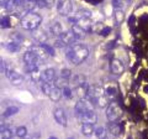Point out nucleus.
<instances>
[{
  "label": "nucleus",
  "mask_w": 148,
  "mask_h": 139,
  "mask_svg": "<svg viewBox=\"0 0 148 139\" xmlns=\"http://www.w3.org/2000/svg\"><path fill=\"white\" fill-rule=\"evenodd\" d=\"M68 60L73 65H79L88 58L89 49L88 46L82 43L72 44L67 49L66 52Z\"/></svg>",
  "instance_id": "nucleus-1"
},
{
  "label": "nucleus",
  "mask_w": 148,
  "mask_h": 139,
  "mask_svg": "<svg viewBox=\"0 0 148 139\" xmlns=\"http://www.w3.org/2000/svg\"><path fill=\"white\" fill-rule=\"evenodd\" d=\"M42 22V17L36 12H27L20 20L22 28L27 30H33L39 27Z\"/></svg>",
  "instance_id": "nucleus-2"
},
{
  "label": "nucleus",
  "mask_w": 148,
  "mask_h": 139,
  "mask_svg": "<svg viewBox=\"0 0 148 139\" xmlns=\"http://www.w3.org/2000/svg\"><path fill=\"white\" fill-rule=\"evenodd\" d=\"M106 114L108 121L116 122L122 116L123 110L116 101H111L107 106Z\"/></svg>",
  "instance_id": "nucleus-3"
},
{
  "label": "nucleus",
  "mask_w": 148,
  "mask_h": 139,
  "mask_svg": "<svg viewBox=\"0 0 148 139\" xmlns=\"http://www.w3.org/2000/svg\"><path fill=\"white\" fill-rule=\"evenodd\" d=\"M77 40L76 36L72 30L63 32L59 36V39L55 42V46L57 47H64L66 46H71Z\"/></svg>",
  "instance_id": "nucleus-4"
},
{
  "label": "nucleus",
  "mask_w": 148,
  "mask_h": 139,
  "mask_svg": "<svg viewBox=\"0 0 148 139\" xmlns=\"http://www.w3.org/2000/svg\"><path fill=\"white\" fill-rule=\"evenodd\" d=\"M94 107H95L94 104L88 97L81 98L78 100L77 102L75 104V114L77 116L79 115V114L86 112V111L94 110Z\"/></svg>",
  "instance_id": "nucleus-5"
},
{
  "label": "nucleus",
  "mask_w": 148,
  "mask_h": 139,
  "mask_svg": "<svg viewBox=\"0 0 148 139\" xmlns=\"http://www.w3.org/2000/svg\"><path fill=\"white\" fill-rule=\"evenodd\" d=\"M56 10L60 15H69L72 11V1L71 0H58Z\"/></svg>",
  "instance_id": "nucleus-6"
},
{
  "label": "nucleus",
  "mask_w": 148,
  "mask_h": 139,
  "mask_svg": "<svg viewBox=\"0 0 148 139\" xmlns=\"http://www.w3.org/2000/svg\"><path fill=\"white\" fill-rule=\"evenodd\" d=\"M5 75L10 83L14 85H20L24 81V77L13 69L7 67L6 70Z\"/></svg>",
  "instance_id": "nucleus-7"
},
{
  "label": "nucleus",
  "mask_w": 148,
  "mask_h": 139,
  "mask_svg": "<svg viewBox=\"0 0 148 139\" xmlns=\"http://www.w3.org/2000/svg\"><path fill=\"white\" fill-rule=\"evenodd\" d=\"M77 117L78 120L82 122V124L89 123V124L95 125L98 122V116L95 112V110L86 111L79 115H77Z\"/></svg>",
  "instance_id": "nucleus-8"
},
{
  "label": "nucleus",
  "mask_w": 148,
  "mask_h": 139,
  "mask_svg": "<svg viewBox=\"0 0 148 139\" xmlns=\"http://www.w3.org/2000/svg\"><path fill=\"white\" fill-rule=\"evenodd\" d=\"M110 70L114 75H121L125 70V67L120 59L114 58L110 62Z\"/></svg>",
  "instance_id": "nucleus-9"
},
{
  "label": "nucleus",
  "mask_w": 148,
  "mask_h": 139,
  "mask_svg": "<svg viewBox=\"0 0 148 139\" xmlns=\"http://www.w3.org/2000/svg\"><path fill=\"white\" fill-rule=\"evenodd\" d=\"M91 17V12L88 10L86 9H81L79 10L73 17H71L69 18V20L74 24L78 23L79 21L85 19H90Z\"/></svg>",
  "instance_id": "nucleus-10"
},
{
  "label": "nucleus",
  "mask_w": 148,
  "mask_h": 139,
  "mask_svg": "<svg viewBox=\"0 0 148 139\" xmlns=\"http://www.w3.org/2000/svg\"><path fill=\"white\" fill-rule=\"evenodd\" d=\"M53 117L57 123L63 127H66L67 125V118H66V114L63 109L56 108L53 111Z\"/></svg>",
  "instance_id": "nucleus-11"
},
{
  "label": "nucleus",
  "mask_w": 148,
  "mask_h": 139,
  "mask_svg": "<svg viewBox=\"0 0 148 139\" xmlns=\"http://www.w3.org/2000/svg\"><path fill=\"white\" fill-rule=\"evenodd\" d=\"M55 78H56V72H55L54 69L47 68L40 72L39 79L41 82L51 83L52 81H54Z\"/></svg>",
  "instance_id": "nucleus-12"
},
{
  "label": "nucleus",
  "mask_w": 148,
  "mask_h": 139,
  "mask_svg": "<svg viewBox=\"0 0 148 139\" xmlns=\"http://www.w3.org/2000/svg\"><path fill=\"white\" fill-rule=\"evenodd\" d=\"M32 36L34 38V39H36L37 41L40 42V43H43L47 41L48 36L46 34V32L44 31L42 29H39L38 28L36 30H32Z\"/></svg>",
  "instance_id": "nucleus-13"
},
{
  "label": "nucleus",
  "mask_w": 148,
  "mask_h": 139,
  "mask_svg": "<svg viewBox=\"0 0 148 139\" xmlns=\"http://www.w3.org/2000/svg\"><path fill=\"white\" fill-rule=\"evenodd\" d=\"M62 94H63V92L62 91V89L53 85H52V88L48 96L49 97V98L51 101H54V102H57L62 98Z\"/></svg>",
  "instance_id": "nucleus-14"
},
{
  "label": "nucleus",
  "mask_w": 148,
  "mask_h": 139,
  "mask_svg": "<svg viewBox=\"0 0 148 139\" xmlns=\"http://www.w3.org/2000/svg\"><path fill=\"white\" fill-rule=\"evenodd\" d=\"M72 30L74 32L77 39H83L86 36L87 33H88L82 26L79 25L77 23H75V24L73 25Z\"/></svg>",
  "instance_id": "nucleus-15"
},
{
  "label": "nucleus",
  "mask_w": 148,
  "mask_h": 139,
  "mask_svg": "<svg viewBox=\"0 0 148 139\" xmlns=\"http://www.w3.org/2000/svg\"><path fill=\"white\" fill-rule=\"evenodd\" d=\"M25 0H7L5 7L8 11H12L24 3Z\"/></svg>",
  "instance_id": "nucleus-16"
},
{
  "label": "nucleus",
  "mask_w": 148,
  "mask_h": 139,
  "mask_svg": "<svg viewBox=\"0 0 148 139\" xmlns=\"http://www.w3.org/2000/svg\"><path fill=\"white\" fill-rule=\"evenodd\" d=\"M108 128L111 135L114 136H119L121 133V127L119 124L116 123V122H109Z\"/></svg>",
  "instance_id": "nucleus-17"
},
{
  "label": "nucleus",
  "mask_w": 148,
  "mask_h": 139,
  "mask_svg": "<svg viewBox=\"0 0 148 139\" xmlns=\"http://www.w3.org/2000/svg\"><path fill=\"white\" fill-rule=\"evenodd\" d=\"M82 133L84 136H91L93 133L95 132V129H94V125L89 124V123H83L82 125Z\"/></svg>",
  "instance_id": "nucleus-18"
},
{
  "label": "nucleus",
  "mask_w": 148,
  "mask_h": 139,
  "mask_svg": "<svg viewBox=\"0 0 148 139\" xmlns=\"http://www.w3.org/2000/svg\"><path fill=\"white\" fill-rule=\"evenodd\" d=\"M50 31L54 36H59L63 31H62V28L60 23L59 22H54L52 23L50 26Z\"/></svg>",
  "instance_id": "nucleus-19"
},
{
  "label": "nucleus",
  "mask_w": 148,
  "mask_h": 139,
  "mask_svg": "<svg viewBox=\"0 0 148 139\" xmlns=\"http://www.w3.org/2000/svg\"><path fill=\"white\" fill-rule=\"evenodd\" d=\"M69 79H66V78H63V77L60 76L59 78H56L53 81V83H54L55 86L58 87V88H61V89H63L65 87L68 86L69 83Z\"/></svg>",
  "instance_id": "nucleus-20"
},
{
  "label": "nucleus",
  "mask_w": 148,
  "mask_h": 139,
  "mask_svg": "<svg viewBox=\"0 0 148 139\" xmlns=\"http://www.w3.org/2000/svg\"><path fill=\"white\" fill-rule=\"evenodd\" d=\"M6 48L10 52H17L20 50L21 46H20V43H17V42L14 41H12L7 43Z\"/></svg>",
  "instance_id": "nucleus-21"
},
{
  "label": "nucleus",
  "mask_w": 148,
  "mask_h": 139,
  "mask_svg": "<svg viewBox=\"0 0 148 139\" xmlns=\"http://www.w3.org/2000/svg\"><path fill=\"white\" fill-rule=\"evenodd\" d=\"M19 111L18 107H15V106H10L8 107L5 109V111L3 113V116L4 117H10L11 116L14 115L15 114H17Z\"/></svg>",
  "instance_id": "nucleus-22"
},
{
  "label": "nucleus",
  "mask_w": 148,
  "mask_h": 139,
  "mask_svg": "<svg viewBox=\"0 0 148 139\" xmlns=\"http://www.w3.org/2000/svg\"><path fill=\"white\" fill-rule=\"evenodd\" d=\"M0 133H1V139H11V138L12 137V133L11 130L7 127H4L3 125H1Z\"/></svg>",
  "instance_id": "nucleus-23"
},
{
  "label": "nucleus",
  "mask_w": 148,
  "mask_h": 139,
  "mask_svg": "<svg viewBox=\"0 0 148 139\" xmlns=\"http://www.w3.org/2000/svg\"><path fill=\"white\" fill-rule=\"evenodd\" d=\"M104 88H105L106 94V96H108V98H109V99L115 96V95L116 94L117 91L116 86H113L112 85H109Z\"/></svg>",
  "instance_id": "nucleus-24"
},
{
  "label": "nucleus",
  "mask_w": 148,
  "mask_h": 139,
  "mask_svg": "<svg viewBox=\"0 0 148 139\" xmlns=\"http://www.w3.org/2000/svg\"><path fill=\"white\" fill-rule=\"evenodd\" d=\"M95 134L98 139H104L108 136L106 130L103 127H99L95 130Z\"/></svg>",
  "instance_id": "nucleus-25"
},
{
  "label": "nucleus",
  "mask_w": 148,
  "mask_h": 139,
  "mask_svg": "<svg viewBox=\"0 0 148 139\" xmlns=\"http://www.w3.org/2000/svg\"><path fill=\"white\" fill-rule=\"evenodd\" d=\"M0 26L1 28H9L11 27V22L8 17H2L0 20Z\"/></svg>",
  "instance_id": "nucleus-26"
},
{
  "label": "nucleus",
  "mask_w": 148,
  "mask_h": 139,
  "mask_svg": "<svg viewBox=\"0 0 148 139\" xmlns=\"http://www.w3.org/2000/svg\"><path fill=\"white\" fill-rule=\"evenodd\" d=\"M115 19L118 23H121L124 19V13L122 10H116L115 12Z\"/></svg>",
  "instance_id": "nucleus-27"
},
{
  "label": "nucleus",
  "mask_w": 148,
  "mask_h": 139,
  "mask_svg": "<svg viewBox=\"0 0 148 139\" xmlns=\"http://www.w3.org/2000/svg\"><path fill=\"white\" fill-rule=\"evenodd\" d=\"M27 128L25 126H20L17 128L16 130V134L19 138H24L27 134Z\"/></svg>",
  "instance_id": "nucleus-28"
},
{
  "label": "nucleus",
  "mask_w": 148,
  "mask_h": 139,
  "mask_svg": "<svg viewBox=\"0 0 148 139\" xmlns=\"http://www.w3.org/2000/svg\"><path fill=\"white\" fill-rule=\"evenodd\" d=\"M40 45L45 49V50H46V52H47L49 55H51V56H53V55L55 54L54 49H53V48L51 46H50V45L47 44V43H40Z\"/></svg>",
  "instance_id": "nucleus-29"
},
{
  "label": "nucleus",
  "mask_w": 148,
  "mask_h": 139,
  "mask_svg": "<svg viewBox=\"0 0 148 139\" xmlns=\"http://www.w3.org/2000/svg\"><path fill=\"white\" fill-rule=\"evenodd\" d=\"M62 90H63V91H62V92H63L64 96L66 98H71V97H72V91L71 90V88H69V86L65 87V88H64Z\"/></svg>",
  "instance_id": "nucleus-30"
},
{
  "label": "nucleus",
  "mask_w": 148,
  "mask_h": 139,
  "mask_svg": "<svg viewBox=\"0 0 148 139\" xmlns=\"http://www.w3.org/2000/svg\"><path fill=\"white\" fill-rule=\"evenodd\" d=\"M71 70L69 69H67V68H65V69H63L61 72V76L63 77V78H66V79H69L71 76Z\"/></svg>",
  "instance_id": "nucleus-31"
},
{
  "label": "nucleus",
  "mask_w": 148,
  "mask_h": 139,
  "mask_svg": "<svg viewBox=\"0 0 148 139\" xmlns=\"http://www.w3.org/2000/svg\"><path fill=\"white\" fill-rule=\"evenodd\" d=\"M7 65H6V63L4 62V61L3 60L2 58L0 59V70H1V72H6V70H7Z\"/></svg>",
  "instance_id": "nucleus-32"
},
{
  "label": "nucleus",
  "mask_w": 148,
  "mask_h": 139,
  "mask_svg": "<svg viewBox=\"0 0 148 139\" xmlns=\"http://www.w3.org/2000/svg\"><path fill=\"white\" fill-rule=\"evenodd\" d=\"M110 32H111V28H110L109 27H104L102 29V30L100 32V33H101L102 36H108V35L110 33Z\"/></svg>",
  "instance_id": "nucleus-33"
},
{
  "label": "nucleus",
  "mask_w": 148,
  "mask_h": 139,
  "mask_svg": "<svg viewBox=\"0 0 148 139\" xmlns=\"http://www.w3.org/2000/svg\"><path fill=\"white\" fill-rule=\"evenodd\" d=\"M113 4L116 8H119L121 7V1L119 0H113Z\"/></svg>",
  "instance_id": "nucleus-34"
},
{
  "label": "nucleus",
  "mask_w": 148,
  "mask_h": 139,
  "mask_svg": "<svg viewBox=\"0 0 148 139\" xmlns=\"http://www.w3.org/2000/svg\"><path fill=\"white\" fill-rule=\"evenodd\" d=\"M49 139H58L56 137H54V136H51V137L49 138Z\"/></svg>",
  "instance_id": "nucleus-35"
},
{
  "label": "nucleus",
  "mask_w": 148,
  "mask_h": 139,
  "mask_svg": "<svg viewBox=\"0 0 148 139\" xmlns=\"http://www.w3.org/2000/svg\"><path fill=\"white\" fill-rule=\"evenodd\" d=\"M104 139H111V138H108V136H107V137H106V138H104Z\"/></svg>",
  "instance_id": "nucleus-36"
},
{
  "label": "nucleus",
  "mask_w": 148,
  "mask_h": 139,
  "mask_svg": "<svg viewBox=\"0 0 148 139\" xmlns=\"http://www.w3.org/2000/svg\"><path fill=\"white\" fill-rule=\"evenodd\" d=\"M66 139H74L73 138H66Z\"/></svg>",
  "instance_id": "nucleus-37"
}]
</instances>
